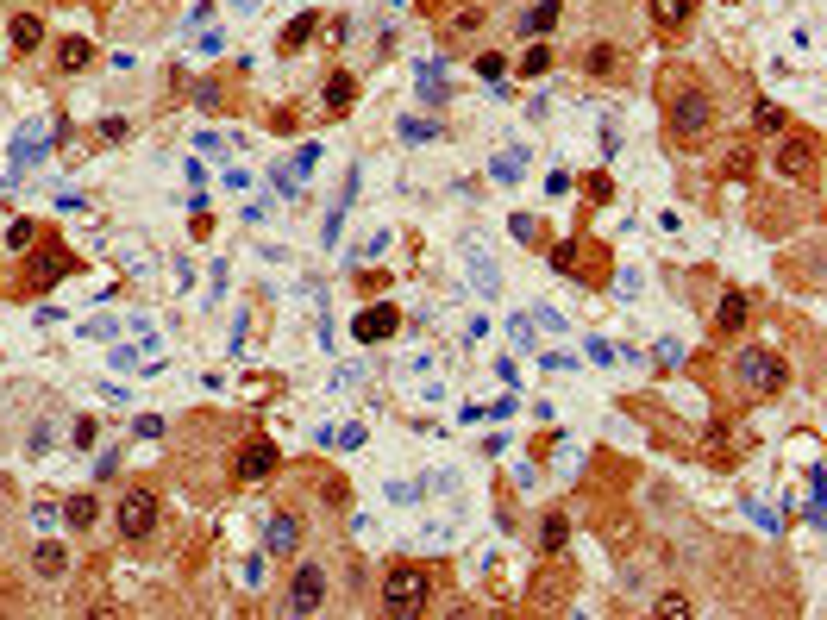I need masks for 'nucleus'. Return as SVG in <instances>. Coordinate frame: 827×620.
Returning <instances> with one entry per match:
<instances>
[{
	"label": "nucleus",
	"instance_id": "f257e3e1",
	"mask_svg": "<svg viewBox=\"0 0 827 620\" xmlns=\"http://www.w3.org/2000/svg\"><path fill=\"white\" fill-rule=\"evenodd\" d=\"M427 595H433L427 564H389V577H383V614H420V608H427Z\"/></svg>",
	"mask_w": 827,
	"mask_h": 620
},
{
	"label": "nucleus",
	"instance_id": "f03ea898",
	"mask_svg": "<svg viewBox=\"0 0 827 620\" xmlns=\"http://www.w3.org/2000/svg\"><path fill=\"white\" fill-rule=\"evenodd\" d=\"M708 126H715V101H708V88H696V82L677 88L671 94V132L683 138V145H696Z\"/></svg>",
	"mask_w": 827,
	"mask_h": 620
},
{
	"label": "nucleus",
	"instance_id": "7ed1b4c3",
	"mask_svg": "<svg viewBox=\"0 0 827 620\" xmlns=\"http://www.w3.org/2000/svg\"><path fill=\"white\" fill-rule=\"evenodd\" d=\"M740 383H746L752 395H784V389H790V370H784V357H777V351L752 345V351H740Z\"/></svg>",
	"mask_w": 827,
	"mask_h": 620
},
{
	"label": "nucleus",
	"instance_id": "20e7f679",
	"mask_svg": "<svg viewBox=\"0 0 827 620\" xmlns=\"http://www.w3.org/2000/svg\"><path fill=\"white\" fill-rule=\"evenodd\" d=\"M113 520H120V539H151L157 533V495L145 489V483H138V489H126L120 495V514H113Z\"/></svg>",
	"mask_w": 827,
	"mask_h": 620
},
{
	"label": "nucleus",
	"instance_id": "39448f33",
	"mask_svg": "<svg viewBox=\"0 0 827 620\" xmlns=\"http://www.w3.org/2000/svg\"><path fill=\"white\" fill-rule=\"evenodd\" d=\"M320 608H326V570L295 564L289 570V614H320Z\"/></svg>",
	"mask_w": 827,
	"mask_h": 620
},
{
	"label": "nucleus",
	"instance_id": "423d86ee",
	"mask_svg": "<svg viewBox=\"0 0 827 620\" xmlns=\"http://www.w3.org/2000/svg\"><path fill=\"white\" fill-rule=\"evenodd\" d=\"M395 326H401V307H395V301H376V307H364V314L351 320V339H358V345H376V339H389Z\"/></svg>",
	"mask_w": 827,
	"mask_h": 620
},
{
	"label": "nucleus",
	"instance_id": "0eeeda50",
	"mask_svg": "<svg viewBox=\"0 0 827 620\" xmlns=\"http://www.w3.org/2000/svg\"><path fill=\"white\" fill-rule=\"evenodd\" d=\"M276 464H282L276 445H270V439H251V445H239V458H232V476H239V483H264Z\"/></svg>",
	"mask_w": 827,
	"mask_h": 620
},
{
	"label": "nucleus",
	"instance_id": "6e6552de",
	"mask_svg": "<svg viewBox=\"0 0 827 620\" xmlns=\"http://www.w3.org/2000/svg\"><path fill=\"white\" fill-rule=\"evenodd\" d=\"M777 163H784V176H815V170H821V138H815V132L784 138V151H777Z\"/></svg>",
	"mask_w": 827,
	"mask_h": 620
},
{
	"label": "nucleus",
	"instance_id": "1a4fd4ad",
	"mask_svg": "<svg viewBox=\"0 0 827 620\" xmlns=\"http://www.w3.org/2000/svg\"><path fill=\"white\" fill-rule=\"evenodd\" d=\"M746 320H752V295H746V289H727L721 307H715V332H721V339H740Z\"/></svg>",
	"mask_w": 827,
	"mask_h": 620
},
{
	"label": "nucleus",
	"instance_id": "9d476101",
	"mask_svg": "<svg viewBox=\"0 0 827 620\" xmlns=\"http://www.w3.org/2000/svg\"><path fill=\"white\" fill-rule=\"evenodd\" d=\"M69 270H76V257H69L63 245H44V251L32 257V289H57Z\"/></svg>",
	"mask_w": 827,
	"mask_h": 620
},
{
	"label": "nucleus",
	"instance_id": "9b49d317",
	"mask_svg": "<svg viewBox=\"0 0 827 620\" xmlns=\"http://www.w3.org/2000/svg\"><path fill=\"white\" fill-rule=\"evenodd\" d=\"M646 13H652L658 32H683L696 19V0H646Z\"/></svg>",
	"mask_w": 827,
	"mask_h": 620
},
{
	"label": "nucleus",
	"instance_id": "f8f14e48",
	"mask_svg": "<svg viewBox=\"0 0 827 620\" xmlns=\"http://www.w3.org/2000/svg\"><path fill=\"white\" fill-rule=\"evenodd\" d=\"M295 545H301V514H276V520H270V533H264V552L295 558Z\"/></svg>",
	"mask_w": 827,
	"mask_h": 620
},
{
	"label": "nucleus",
	"instance_id": "ddd939ff",
	"mask_svg": "<svg viewBox=\"0 0 827 620\" xmlns=\"http://www.w3.org/2000/svg\"><path fill=\"white\" fill-rule=\"evenodd\" d=\"M320 101H326V113H351V107H358V82H351L345 76V69H333V76H326V88H320Z\"/></svg>",
	"mask_w": 827,
	"mask_h": 620
},
{
	"label": "nucleus",
	"instance_id": "4468645a",
	"mask_svg": "<svg viewBox=\"0 0 827 620\" xmlns=\"http://www.w3.org/2000/svg\"><path fill=\"white\" fill-rule=\"evenodd\" d=\"M32 570H38V577H63V570H69V545H57V539H38L32 545Z\"/></svg>",
	"mask_w": 827,
	"mask_h": 620
},
{
	"label": "nucleus",
	"instance_id": "2eb2a0df",
	"mask_svg": "<svg viewBox=\"0 0 827 620\" xmlns=\"http://www.w3.org/2000/svg\"><path fill=\"white\" fill-rule=\"evenodd\" d=\"M88 63H94V44H88V38H63V44H57V69H63V76H82Z\"/></svg>",
	"mask_w": 827,
	"mask_h": 620
},
{
	"label": "nucleus",
	"instance_id": "dca6fc26",
	"mask_svg": "<svg viewBox=\"0 0 827 620\" xmlns=\"http://www.w3.org/2000/svg\"><path fill=\"white\" fill-rule=\"evenodd\" d=\"M7 38H13V51H38V44H44V19H38V13H19L13 26H7Z\"/></svg>",
	"mask_w": 827,
	"mask_h": 620
},
{
	"label": "nucleus",
	"instance_id": "f3484780",
	"mask_svg": "<svg viewBox=\"0 0 827 620\" xmlns=\"http://www.w3.org/2000/svg\"><path fill=\"white\" fill-rule=\"evenodd\" d=\"M320 32V19L314 13H301V19H289V32H282V57H301L307 51V38Z\"/></svg>",
	"mask_w": 827,
	"mask_h": 620
},
{
	"label": "nucleus",
	"instance_id": "a211bd4d",
	"mask_svg": "<svg viewBox=\"0 0 827 620\" xmlns=\"http://www.w3.org/2000/svg\"><path fill=\"white\" fill-rule=\"evenodd\" d=\"M483 26V7H458V13H445V38H470Z\"/></svg>",
	"mask_w": 827,
	"mask_h": 620
},
{
	"label": "nucleus",
	"instance_id": "6ab92c4d",
	"mask_svg": "<svg viewBox=\"0 0 827 620\" xmlns=\"http://www.w3.org/2000/svg\"><path fill=\"white\" fill-rule=\"evenodd\" d=\"M552 26H558V0H539V7H533V13L521 19V32H527V38H539V32H552Z\"/></svg>",
	"mask_w": 827,
	"mask_h": 620
},
{
	"label": "nucleus",
	"instance_id": "aec40b11",
	"mask_svg": "<svg viewBox=\"0 0 827 620\" xmlns=\"http://www.w3.org/2000/svg\"><path fill=\"white\" fill-rule=\"evenodd\" d=\"M752 126H759V132L771 138V132H784V126H790V113L777 107V101H759V107H752Z\"/></svg>",
	"mask_w": 827,
	"mask_h": 620
},
{
	"label": "nucleus",
	"instance_id": "412c9836",
	"mask_svg": "<svg viewBox=\"0 0 827 620\" xmlns=\"http://www.w3.org/2000/svg\"><path fill=\"white\" fill-rule=\"evenodd\" d=\"M63 520H69L76 533H88V527H94V495H69V502H63Z\"/></svg>",
	"mask_w": 827,
	"mask_h": 620
},
{
	"label": "nucleus",
	"instance_id": "4be33fe9",
	"mask_svg": "<svg viewBox=\"0 0 827 620\" xmlns=\"http://www.w3.org/2000/svg\"><path fill=\"white\" fill-rule=\"evenodd\" d=\"M589 76H621V51H614V44H596V51H589Z\"/></svg>",
	"mask_w": 827,
	"mask_h": 620
},
{
	"label": "nucleus",
	"instance_id": "5701e85b",
	"mask_svg": "<svg viewBox=\"0 0 827 620\" xmlns=\"http://www.w3.org/2000/svg\"><path fill=\"white\" fill-rule=\"evenodd\" d=\"M552 69V44H527V57H521V76H546Z\"/></svg>",
	"mask_w": 827,
	"mask_h": 620
},
{
	"label": "nucleus",
	"instance_id": "b1692460",
	"mask_svg": "<svg viewBox=\"0 0 827 620\" xmlns=\"http://www.w3.org/2000/svg\"><path fill=\"white\" fill-rule=\"evenodd\" d=\"M564 539H571V527H564V514H546V527H539V545H546V552H558Z\"/></svg>",
	"mask_w": 827,
	"mask_h": 620
},
{
	"label": "nucleus",
	"instance_id": "393cba45",
	"mask_svg": "<svg viewBox=\"0 0 827 620\" xmlns=\"http://www.w3.org/2000/svg\"><path fill=\"white\" fill-rule=\"evenodd\" d=\"M708 458H715V464H734V451H727V426H708Z\"/></svg>",
	"mask_w": 827,
	"mask_h": 620
},
{
	"label": "nucleus",
	"instance_id": "a878e982",
	"mask_svg": "<svg viewBox=\"0 0 827 620\" xmlns=\"http://www.w3.org/2000/svg\"><path fill=\"white\" fill-rule=\"evenodd\" d=\"M658 614H671V620H677V614H690V595H683V589H671V595H658Z\"/></svg>",
	"mask_w": 827,
	"mask_h": 620
},
{
	"label": "nucleus",
	"instance_id": "bb28decb",
	"mask_svg": "<svg viewBox=\"0 0 827 620\" xmlns=\"http://www.w3.org/2000/svg\"><path fill=\"white\" fill-rule=\"evenodd\" d=\"M502 69H508V63L495 57V51H483V57H477V76H489V82H502Z\"/></svg>",
	"mask_w": 827,
	"mask_h": 620
},
{
	"label": "nucleus",
	"instance_id": "cd10ccee",
	"mask_svg": "<svg viewBox=\"0 0 827 620\" xmlns=\"http://www.w3.org/2000/svg\"><path fill=\"white\" fill-rule=\"evenodd\" d=\"M727 176L746 182V176H752V157H746V151H734V157H727Z\"/></svg>",
	"mask_w": 827,
	"mask_h": 620
},
{
	"label": "nucleus",
	"instance_id": "c85d7f7f",
	"mask_svg": "<svg viewBox=\"0 0 827 620\" xmlns=\"http://www.w3.org/2000/svg\"><path fill=\"white\" fill-rule=\"evenodd\" d=\"M57 7H76V0H57Z\"/></svg>",
	"mask_w": 827,
	"mask_h": 620
}]
</instances>
